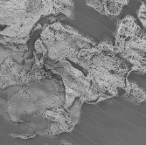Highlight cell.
I'll return each mask as SVG.
<instances>
[{
    "label": "cell",
    "mask_w": 146,
    "mask_h": 145,
    "mask_svg": "<svg viewBox=\"0 0 146 145\" xmlns=\"http://www.w3.org/2000/svg\"><path fill=\"white\" fill-rule=\"evenodd\" d=\"M137 17L138 19H146V4L143 3L137 11Z\"/></svg>",
    "instance_id": "obj_8"
},
{
    "label": "cell",
    "mask_w": 146,
    "mask_h": 145,
    "mask_svg": "<svg viewBox=\"0 0 146 145\" xmlns=\"http://www.w3.org/2000/svg\"><path fill=\"white\" fill-rule=\"evenodd\" d=\"M44 68L60 77L65 87L67 108H72L79 101L89 104L102 101V99L93 88L87 74L74 68L70 61L64 60L55 64H45Z\"/></svg>",
    "instance_id": "obj_4"
},
{
    "label": "cell",
    "mask_w": 146,
    "mask_h": 145,
    "mask_svg": "<svg viewBox=\"0 0 146 145\" xmlns=\"http://www.w3.org/2000/svg\"><path fill=\"white\" fill-rule=\"evenodd\" d=\"M139 20H140L141 23L143 24L144 29H146V19H139Z\"/></svg>",
    "instance_id": "obj_9"
},
{
    "label": "cell",
    "mask_w": 146,
    "mask_h": 145,
    "mask_svg": "<svg viewBox=\"0 0 146 145\" xmlns=\"http://www.w3.org/2000/svg\"><path fill=\"white\" fill-rule=\"evenodd\" d=\"M132 72L137 73L139 74H146V59L141 60L136 66L132 68Z\"/></svg>",
    "instance_id": "obj_7"
},
{
    "label": "cell",
    "mask_w": 146,
    "mask_h": 145,
    "mask_svg": "<svg viewBox=\"0 0 146 145\" xmlns=\"http://www.w3.org/2000/svg\"><path fill=\"white\" fill-rule=\"evenodd\" d=\"M62 14L74 19L73 0H0V34L26 45L40 20Z\"/></svg>",
    "instance_id": "obj_2"
},
{
    "label": "cell",
    "mask_w": 146,
    "mask_h": 145,
    "mask_svg": "<svg viewBox=\"0 0 146 145\" xmlns=\"http://www.w3.org/2000/svg\"><path fill=\"white\" fill-rule=\"evenodd\" d=\"M129 3V0H86L88 6L109 18L120 16L124 6L128 5Z\"/></svg>",
    "instance_id": "obj_6"
},
{
    "label": "cell",
    "mask_w": 146,
    "mask_h": 145,
    "mask_svg": "<svg viewBox=\"0 0 146 145\" xmlns=\"http://www.w3.org/2000/svg\"><path fill=\"white\" fill-rule=\"evenodd\" d=\"M77 64L87 72L93 88L102 101L118 96L121 91L124 99L134 103L146 101V92L128 79L132 65L118 54L109 39L83 50Z\"/></svg>",
    "instance_id": "obj_1"
},
{
    "label": "cell",
    "mask_w": 146,
    "mask_h": 145,
    "mask_svg": "<svg viewBox=\"0 0 146 145\" xmlns=\"http://www.w3.org/2000/svg\"><path fill=\"white\" fill-rule=\"evenodd\" d=\"M60 145H73V144H72V143H69V142H62Z\"/></svg>",
    "instance_id": "obj_10"
},
{
    "label": "cell",
    "mask_w": 146,
    "mask_h": 145,
    "mask_svg": "<svg viewBox=\"0 0 146 145\" xmlns=\"http://www.w3.org/2000/svg\"><path fill=\"white\" fill-rule=\"evenodd\" d=\"M114 46L133 68L146 59V29L141 28L132 16H126L117 24Z\"/></svg>",
    "instance_id": "obj_5"
},
{
    "label": "cell",
    "mask_w": 146,
    "mask_h": 145,
    "mask_svg": "<svg viewBox=\"0 0 146 145\" xmlns=\"http://www.w3.org/2000/svg\"><path fill=\"white\" fill-rule=\"evenodd\" d=\"M143 1H146V0H143Z\"/></svg>",
    "instance_id": "obj_11"
},
{
    "label": "cell",
    "mask_w": 146,
    "mask_h": 145,
    "mask_svg": "<svg viewBox=\"0 0 146 145\" xmlns=\"http://www.w3.org/2000/svg\"><path fill=\"white\" fill-rule=\"evenodd\" d=\"M41 29L40 37L35 43L34 56L43 66L64 60L77 64L83 50L97 44L60 21L44 24Z\"/></svg>",
    "instance_id": "obj_3"
}]
</instances>
